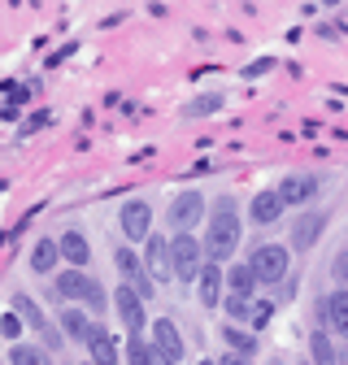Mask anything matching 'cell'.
Listing matches in <instances>:
<instances>
[{
	"mask_svg": "<svg viewBox=\"0 0 348 365\" xmlns=\"http://www.w3.org/2000/svg\"><path fill=\"white\" fill-rule=\"evenodd\" d=\"M222 287H227V269L209 261V265L200 269V279H196V296H200V304H205V309H218V304H222Z\"/></svg>",
	"mask_w": 348,
	"mask_h": 365,
	"instance_id": "cell-13",
	"label": "cell"
},
{
	"mask_svg": "<svg viewBox=\"0 0 348 365\" xmlns=\"http://www.w3.org/2000/svg\"><path fill=\"white\" fill-rule=\"evenodd\" d=\"M200 365H218V361H200Z\"/></svg>",
	"mask_w": 348,
	"mask_h": 365,
	"instance_id": "cell-33",
	"label": "cell"
},
{
	"mask_svg": "<svg viewBox=\"0 0 348 365\" xmlns=\"http://www.w3.org/2000/svg\"><path fill=\"white\" fill-rule=\"evenodd\" d=\"M222 339L231 344V352H240V356H252L257 352V339L248 335V331H235V327H222Z\"/></svg>",
	"mask_w": 348,
	"mask_h": 365,
	"instance_id": "cell-26",
	"label": "cell"
},
{
	"mask_svg": "<svg viewBox=\"0 0 348 365\" xmlns=\"http://www.w3.org/2000/svg\"><path fill=\"white\" fill-rule=\"evenodd\" d=\"M270 313H275V304H270V300H261L257 313H252V327H266V322H270Z\"/></svg>",
	"mask_w": 348,
	"mask_h": 365,
	"instance_id": "cell-29",
	"label": "cell"
},
{
	"mask_svg": "<svg viewBox=\"0 0 348 365\" xmlns=\"http://www.w3.org/2000/svg\"><path fill=\"white\" fill-rule=\"evenodd\" d=\"M275 192H279L283 205H309L314 192H318V178H314V174H287Z\"/></svg>",
	"mask_w": 348,
	"mask_h": 365,
	"instance_id": "cell-15",
	"label": "cell"
},
{
	"mask_svg": "<svg viewBox=\"0 0 348 365\" xmlns=\"http://www.w3.org/2000/svg\"><path fill=\"white\" fill-rule=\"evenodd\" d=\"M252 292H257L252 265H231V269H227V296H248V300H252Z\"/></svg>",
	"mask_w": 348,
	"mask_h": 365,
	"instance_id": "cell-20",
	"label": "cell"
},
{
	"mask_svg": "<svg viewBox=\"0 0 348 365\" xmlns=\"http://www.w3.org/2000/svg\"><path fill=\"white\" fill-rule=\"evenodd\" d=\"M144 269H148V279H153V283H165V279H174V261H170V240H153V235H148Z\"/></svg>",
	"mask_w": 348,
	"mask_h": 365,
	"instance_id": "cell-14",
	"label": "cell"
},
{
	"mask_svg": "<svg viewBox=\"0 0 348 365\" xmlns=\"http://www.w3.org/2000/svg\"><path fill=\"white\" fill-rule=\"evenodd\" d=\"M287 261H292V257H287L283 244H261V248L248 257V265H252V274H257V283H270V287L287 279Z\"/></svg>",
	"mask_w": 348,
	"mask_h": 365,
	"instance_id": "cell-4",
	"label": "cell"
},
{
	"mask_svg": "<svg viewBox=\"0 0 348 365\" xmlns=\"http://www.w3.org/2000/svg\"><path fill=\"white\" fill-rule=\"evenodd\" d=\"M113 313L122 317V327L130 331V335H140L144 327H148V313H144V300L130 292L126 283H118V292H113Z\"/></svg>",
	"mask_w": 348,
	"mask_h": 365,
	"instance_id": "cell-6",
	"label": "cell"
},
{
	"mask_svg": "<svg viewBox=\"0 0 348 365\" xmlns=\"http://www.w3.org/2000/svg\"><path fill=\"white\" fill-rule=\"evenodd\" d=\"M122 352H126V365H153V344H144L140 335H130Z\"/></svg>",
	"mask_w": 348,
	"mask_h": 365,
	"instance_id": "cell-25",
	"label": "cell"
},
{
	"mask_svg": "<svg viewBox=\"0 0 348 365\" xmlns=\"http://www.w3.org/2000/svg\"><path fill=\"white\" fill-rule=\"evenodd\" d=\"M322 231H327V213H322V209L300 213L296 226H292V248H296V252H309V248L322 240Z\"/></svg>",
	"mask_w": 348,
	"mask_h": 365,
	"instance_id": "cell-9",
	"label": "cell"
},
{
	"mask_svg": "<svg viewBox=\"0 0 348 365\" xmlns=\"http://www.w3.org/2000/svg\"><path fill=\"white\" fill-rule=\"evenodd\" d=\"M153 348L179 365V361H183V331L174 327L170 317H157V322H153Z\"/></svg>",
	"mask_w": 348,
	"mask_h": 365,
	"instance_id": "cell-12",
	"label": "cell"
},
{
	"mask_svg": "<svg viewBox=\"0 0 348 365\" xmlns=\"http://www.w3.org/2000/svg\"><path fill=\"white\" fill-rule=\"evenodd\" d=\"M39 126H48V113H35V118L22 126V135H31V130H39Z\"/></svg>",
	"mask_w": 348,
	"mask_h": 365,
	"instance_id": "cell-31",
	"label": "cell"
},
{
	"mask_svg": "<svg viewBox=\"0 0 348 365\" xmlns=\"http://www.w3.org/2000/svg\"><path fill=\"white\" fill-rule=\"evenodd\" d=\"M61 331H66L74 344H83L87 331H92V322H87V313H83V309H61Z\"/></svg>",
	"mask_w": 348,
	"mask_h": 365,
	"instance_id": "cell-22",
	"label": "cell"
},
{
	"mask_svg": "<svg viewBox=\"0 0 348 365\" xmlns=\"http://www.w3.org/2000/svg\"><path fill=\"white\" fill-rule=\"evenodd\" d=\"M57 248H61V261H70V269H83L87 261H92V248H87V240L78 231H66L57 240Z\"/></svg>",
	"mask_w": 348,
	"mask_h": 365,
	"instance_id": "cell-18",
	"label": "cell"
},
{
	"mask_svg": "<svg viewBox=\"0 0 348 365\" xmlns=\"http://www.w3.org/2000/svg\"><path fill=\"white\" fill-rule=\"evenodd\" d=\"M205 217V196L200 192H179L174 196V205H170V222H174V231H192V226Z\"/></svg>",
	"mask_w": 348,
	"mask_h": 365,
	"instance_id": "cell-8",
	"label": "cell"
},
{
	"mask_svg": "<svg viewBox=\"0 0 348 365\" xmlns=\"http://www.w3.org/2000/svg\"><path fill=\"white\" fill-rule=\"evenodd\" d=\"M218 365H252V356H240V352H227Z\"/></svg>",
	"mask_w": 348,
	"mask_h": 365,
	"instance_id": "cell-32",
	"label": "cell"
},
{
	"mask_svg": "<svg viewBox=\"0 0 348 365\" xmlns=\"http://www.w3.org/2000/svg\"><path fill=\"white\" fill-rule=\"evenodd\" d=\"M222 309H227L231 322H252V313H257V304H252L248 296H227V300H222Z\"/></svg>",
	"mask_w": 348,
	"mask_h": 365,
	"instance_id": "cell-24",
	"label": "cell"
},
{
	"mask_svg": "<svg viewBox=\"0 0 348 365\" xmlns=\"http://www.w3.org/2000/svg\"><path fill=\"white\" fill-rule=\"evenodd\" d=\"M0 335H5L9 344H22V317L18 313H5V317H0Z\"/></svg>",
	"mask_w": 348,
	"mask_h": 365,
	"instance_id": "cell-28",
	"label": "cell"
},
{
	"mask_svg": "<svg viewBox=\"0 0 348 365\" xmlns=\"http://www.w3.org/2000/svg\"><path fill=\"white\" fill-rule=\"evenodd\" d=\"M322 322L331 327V331H339V335H348V287H339V292H331L327 300H322Z\"/></svg>",
	"mask_w": 348,
	"mask_h": 365,
	"instance_id": "cell-16",
	"label": "cell"
},
{
	"mask_svg": "<svg viewBox=\"0 0 348 365\" xmlns=\"http://www.w3.org/2000/svg\"><path fill=\"white\" fill-rule=\"evenodd\" d=\"M335 279L348 287V248H339V257H335Z\"/></svg>",
	"mask_w": 348,
	"mask_h": 365,
	"instance_id": "cell-30",
	"label": "cell"
},
{
	"mask_svg": "<svg viewBox=\"0 0 348 365\" xmlns=\"http://www.w3.org/2000/svg\"><path fill=\"white\" fill-rule=\"evenodd\" d=\"M9 361L14 365H53V352L44 344H9Z\"/></svg>",
	"mask_w": 348,
	"mask_h": 365,
	"instance_id": "cell-21",
	"label": "cell"
},
{
	"mask_svg": "<svg viewBox=\"0 0 348 365\" xmlns=\"http://www.w3.org/2000/svg\"><path fill=\"white\" fill-rule=\"evenodd\" d=\"M240 235H244V226H240V213L235 205L222 196V200H213L209 209V235H205V257L213 265H222L235 248H240Z\"/></svg>",
	"mask_w": 348,
	"mask_h": 365,
	"instance_id": "cell-1",
	"label": "cell"
},
{
	"mask_svg": "<svg viewBox=\"0 0 348 365\" xmlns=\"http://www.w3.org/2000/svg\"><path fill=\"white\" fill-rule=\"evenodd\" d=\"M14 309L22 313V322H31V327L44 335V348H57V344H61V331H57V327L48 322V317L39 313V304H35L31 296H14Z\"/></svg>",
	"mask_w": 348,
	"mask_h": 365,
	"instance_id": "cell-10",
	"label": "cell"
},
{
	"mask_svg": "<svg viewBox=\"0 0 348 365\" xmlns=\"http://www.w3.org/2000/svg\"><path fill=\"white\" fill-rule=\"evenodd\" d=\"M283 200H279V192H257L252 196V205H248V217L257 222V226H270V222H279L283 217Z\"/></svg>",
	"mask_w": 348,
	"mask_h": 365,
	"instance_id": "cell-17",
	"label": "cell"
},
{
	"mask_svg": "<svg viewBox=\"0 0 348 365\" xmlns=\"http://www.w3.org/2000/svg\"><path fill=\"white\" fill-rule=\"evenodd\" d=\"M309 356H314V365H339V352H335L331 335H322V331L309 339Z\"/></svg>",
	"mask_w": 348,
	"mask_h": 365,
	"instance_id": "cell-23",
	"label": "cell"
},
{
	"mask_svg": "<svg viewBox=\"0 0 348 365\" xmlns=\"http://www.w3.org/2000/svg\"><path fill=\"white\" fill-rule=\"evenodd\" d=\"M61 265V248H57V240H39L35 248H31V269L35 274H53Z\"/></svg>",
	"mask_w": 348,
	"mask_h": 365,
	"instance_id": "cell-19",
	"label": "cell"
},
{
	"mask_svg": "<svg viewBox=\"0 0 348 365\" xmlns=\"http://www.w3.org/2000/svg\"><path fill=\"white\" fill-rule=\"evenodd\" d=\"M87 361L92 365H118V339L101 327V322H92V331H87Z\"/></svg>",
	"mask_w": 348,
	"mask_h": 365,
	"instance_id": "cell-11",
	"label": "cell"
},
{
	"mask_svg": "<svg viewBox=\"0 0 348 365\" xmlns=\"http://www.w3.org/2000/svg\"><path fill=\"white\" fill-rule=\"evenodd\" d=\"M148 231H153V205L148 200H126L122 205V235L130 244H148Z\"/></svg>",
	"mask_w": 348,
	"mask_h": 365,
	"instance_id": "cell-7",
	"label": "cell"
},
{
	"mask_svg": "<svg viewBox=\"0 0 348 365\" xmlns=\"http://www.w3.org/2000/svg\"><path fill=\"white\" fill-rule=\"evenodd\" d=\"M218 109H222V96H200V101L183 105V113H188V118H205V113H218Z\"/></svg>",
	"mask_w": 348,
	"mask_h": 365,
	"instance_id": "cell-27",
	"label": "cell"
},
{
	"mask_svg": "<svg viewBox=\"0 0 348 365\" xmlns=\"http://www.w3.org/2000/svg\"><path fill=\"white\" fill-rule=\"evenodd\" d=\"M53 287H57V296L61 300H78V304H87L92 313H105V292H101V283L92 279V274H83V269H61L57 279H53Z\"/></svg>",
	"mask_w": 348,
	"mask_h": 365,
	"instance_id": "cell-2",
	"label": "cell"
},
{
	"mask_svg": "<svg viewBox=\"0 0 348 365\" xmlns=\"http://www.w3.org/2000/svg\"><path fill=\"white\" fill-rule=\"evenodd\" d=\"M113 265H118V274H122V283L135 292L140 300H148V296H153V279H148V269H144V261L130 252V248H118V252H113Z\"/></svg>",
	"mask_w": 348,
	"mask_h": 365,
	"instance_id": "cell-5",
	"label": "cell"
},
{
	"mask_svg": "<svg viewBox=\"0 0 348 365\" xmlns=\"http://www.w3.org/2000/svg\"><path fill=\"white\" fill-rule=\"evenodd\" d=\"M170 261H174V279H179V283H196L200 269L209 265L205 261V240H196L192 231L174 235L170 240Z\"/></svg>",
	"mask_w": 348,
	"mask_h": 365,
	"instance_id": "cell-3",
	"label": "cell"
}]
</instances>
